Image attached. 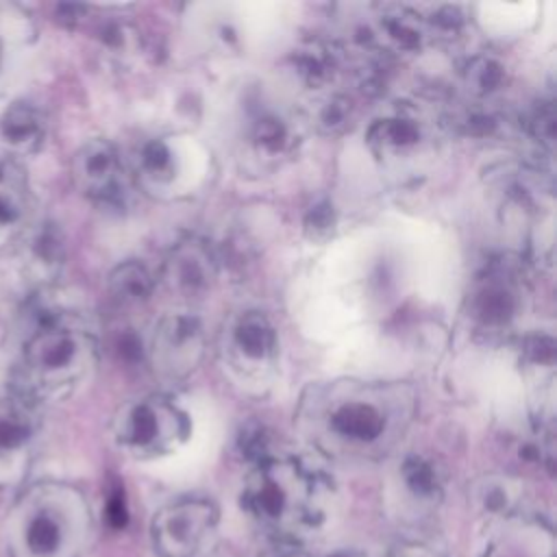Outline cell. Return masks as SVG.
Returning <instances> with one entry per match:
<instances>
[{"label":"cell","mask_w":557,"mask_h":557,"mask_svg":"<svg viewBox=\"0 0 557 557\" xmlns=\"http://www.w3.org/2000/svg\"><path fill=\"white\" fill-rule=\"evenodd\" d=\"M403 479L407 483V487L422 496V498H433L440 494V476L435 466L418 455H411L405 459L403 463Z\"/></svg>","instance_id":"obj_19"},{"label":"cell","mask_w":557,"mask_h":557,"mask_svg":"<svg viewBox=\"0 0 557 557\" xmlns=\"http://www.w3.org/2000/svg\"><path fill=\"white\" fill-rule=\"evenodd\" d=\"M152 287H154V281L150 272L137 261L120 263L109 274V292L122 305L144 302L152 294Z\"/></svg>","instance_id":"obj_14"},{"label":"cell","mask_w":557,"mask_h":557,"mask_svg":"<svg viewBox=\"0 0 557 557\" xmlns=\"http://www.w3.org/2000/svg\"><path fill=\"white\" fill-rule=\"evenodd\" d=\"M470 307H472L474 318L481 324L503 326L511 320V315L518 307V296L507 278H503L500 274H490L474 289Z\"/></svg>","instance_id":"obj_11"},{"label":"cell","mask_w":557,"mask_h":557,"mask_svg":"<svg viewBox=\"0 0 557 557\" xmlns=\"http://www.w3.org/2000/svg\"><path fill=\"white\" fill-rule=\"evenodd\" d=\"M244 509L265 529L276 533H298L315 524L318 479L296 461L263 459L248 476Z\"/></svg>","instance_id":"obj_2"},{"label":"cell","mask_w":557,"mask_h":557,"mask_svg":"<svg viewBox=\"0 0 557 557\" xmlns=\"http://www.w3.org/2000/svg\"><path fill=\"white\" fill-rule=\"evenodd\" d=\"M233 346L248 361H268L276 350V333L270 320L259 311L244 313L233 326Z\"/></svg>","instance_id":"obj_13"},{"label":"cell","mask_w":557,"mask_h":557,"mask_svg":"<svg viewBox=\"0 0 557 557\" xmlns=\"http://www.w3.org/2000/svg\"><path fill=\"white\" fill-rule=\"evenodd\" d=\"M218 522V509L205 498H183L152 520V544L161 557H194Z\"/></svg>","instance_id":"obj_4"},{"label":"cell","mask_w":557,"mask_h":557,"mask_svg":"<svg viewBox=\"0 0 557 557\" xmlns=\"http://www.w3.org/2000/svg\"><path fill=\"white\" fill-rule=\"evenodd\" d=\"M261 557H309V555L294 544H278L274 548H268Z\"/></svg>","instance_id":"obj_28"},{"label":"cell","mask_w":557,"mask_h":557,"mask_svg":"<svg viewBox=\"0 0 557 557\" xmlns=\"http://www.w3.org/2000/svg\"><path fill=\"white\" fill-rule=\"evenodd\" d=\"M72 178L81 194L100 207L126 205L128 178L117 150L107 139H91L74 154Z\"/></svg>","instance_id":"obj_5"},{"label":"cell","mask_w":557,"mask_h":557,"mask_svg":"<svg viewBox=\"0 0 557 557\" xmlns=\"http://www.w3.org/2000/svg\"><path fill=\"white\" fill-rule=\"evenodd\" d=\"M94 352L91 335L67 315L39 309L13 370L15 396L37 403L72 387L87 370Z\"/></svg>","instance_id":"obj_1"},{"label":"cell","mask_w":557,"mask_h":557,"mask_svg":"<svg viewBox=\"0 0 557 557\" xmlns=\"http://www.w3.org/2000/svg\"><path fill=\"white\" fill-rule=\"evenodd\" d=\"M139 172L152 181H168L174 172V157L163 139H148L137 154Z\"/></svg>","instance_id":"obj_18"},{"label":"cell","mask_w":557,"mask_h":557,"mask_svg":"<svg viewBox=\"0 0 557 557\" xmlns=\"http://www.w3.org/2000/svg\"><path fill=\"white\" fill-rule=\"evenodd\" d=\"M30 189L26 172L15 161H0V248L26 226Z\"/></svg>","instance_id":"obj_7"},{"label":"cell","mask_w":557,"mask_h":557,"mask_svg":"<svg viewBox=\"0 0 557 557\" xmlns=\"http://www.w3.org/2000/svg\"><path fill=\"white\" fill-rule=\"evenodd\" d=\"M202 339V326L194 315L187 313H172L161 320L157 335H154V350L163 352L168 357V363H178L185 357H191L196 350H200Z\"/></svg>","instance_id":"obj_12"},{"label":"cell","mask_w":557,"mask_h":557,"mask_svg":"<svg viewBox=\"0 0 557 557\" xmlns=\"http://www.w3.org/2000/svg\"><path fill=\"white\" fill-rule=\"evenodd\" d=\"M26 540H28V546L33 553L37 555H50L59 548L61 540H63V527H61V520L41 509L37 511L30 522H28V529H26Z\"/></svg>","instance_id":"obj_16"},{"label":"cell","mask_w":557,"mask_h":557,"mask_svg":"<svg viewBox=\"0 0 557 557\" xmlns=\"http://www.w3.org/2000/svg\"><path fill=\"white\" fill-rule=\"evenodd\" d=\"M189 433V422L172 403L144 398L124 407L117 418V440L135 455H161L172 450Z\"/></svg>","instance_id":"obj_3"},{"label":"cell","mask_w":557,"mask_h":557,"mask_svg":"<svg viewBox=\"0 0 557 557\" xmlns=\"http://www.w3.org/2000/svg\"><path fill=\"white\" fill-rule=\"evenodd\" d=\"M389 422L392 418L383 409L376 392L372 396H363L361 392H357L348 398H339L331 405V411L326 416L331 435L361 450L379 446L389 431Z\"/></svg>","instance_id":"obj_6"},{"label":"cell","mask_w":557,"mask_h":557,"mask_svg":"<svg viewBox=\"0 0 557 557\" xmlns=\"http://www.w3.org/2000/svg\"><path fill=\"white\" fill-rule=\"evenodd\" d=\"M529 128L540 141H546V144L553 141V137H555V115H553V104L550 102H544L535 109V113L531 115Z\"/></svg>","instance_id":"obj_24"},{"label":"cell","mask_w":557,"mask_h":557,"mask_svg":"<svg viewBox=\"0 0 557 557\" xmlns=\"http://www.w3.org/2000/svg\"><path fill=\"white\" fill-rule=\"evenodd\" d=\"M420 139V131L411 120L405 117H387L372 124L368 133V141L374 150H405Z\"/></svg>","instance_id":"obj_15"},{"label":"cell","mask_w":557,"mask_h":557,"mask_svg":"<svg viewBox=\"0 0 557 557\" xmlns=\"http://www.w3.org/2000/svg\"><path fill=\"white\" fill-rule=\"evenodd\" d=\"M305 224L309 231H313V235L326 233L333 226V207L329 202H320V205L311 207Z\"/></svg>","instance_id":"obj_25"},{"label":"cell","mask_w":557,"mask_h":557,"mask_svg":"<svg viewBox=\"0 0 557 557\" xmlns=\"http://www.w3.org/2000/svg\"><path fill=\"white\" fill-rule=\"evenodd\" d=\"M296 72L311 85L324 83L331 76L333 70V54L326 48L309 46L294 54Z\"/></svg>","instance_id":"obj_20"},{"label":"cell","mask_w":557,"mask_h":557,"mask_svg":"<svg viewBox=\"0 0 557 557\" xmlns=\"http://www.w3.org/2000/svg\"><path fill=\"white\" fill-rule=\"evenodd\" d=\"M35 405L13 396L0 398V459H11L26 450L37 431Z\"/></svg>","instance_id":"obj_9"},{"label":"cell","mask_w":557,"mask_h":557,"mask_svg":"<svg viewBox=\"0 0 557 557\" xmlns=\"http://www.w3.org/2000/svg\"><path fill=\"white\" fill-rule=\"evenodd\" d=\"M522 355L527 357V361L535 363V366H544V363H553L555 359V342L550 335H529L522 342Z\"/></svg>","instance_id":"obj_23"},{"label":"cell","mask_w":557,"mask_h":557,"mask_svg":"<svg viewBox=\"0 0 557 557\" xmlns=\"http://www.w3.org/2000/svg\"><path fill=\"white\" fill-rule=\"evenodd\" d=\"M2 52H4V46H2V37H0V61H2Z\"/></svg>","instance_id":"obj_29"},{"label":"cell","mask_w":557,"mask_h":557,"mask_svg":"<svg viewBox=\"0 0 557 557\" xmlns=\"http://www.w3.org/2000/svg\"><path fill=\"white\" fill-rule=\"evenodd\" d=\"M350 117V102L342 96H335L331 98L322 109H320V115H318V122L324 131L329 133H335V131H342L346 126Z\"/></svg>","instance_id":"obj_22"},{"label":"cell","mask_w":557,"mask_h":557,"mask_svg":"<svg viewBox=\"0 0 557 557\" xmlns=\"http://www.w3.org/2000/svg\"><path fill=\"white\" fill-rule=\"evenodd\" d=\"M463 78H466V85L479 94V96H485V94H492L496 91L503 81H505V67L492 59V57H474L466 70H463Z\"/></svg>","instance_id":"obj_17"},{"label":"cell","mask_w":557,"mask_h":557,"mask_svg":"<svg viewBox=\"0 0 557 557\" xmlns=\"http://www.w3.org/2000/svg\"><path fill=\"white\" fill-rule=\"evenodd\" d=\"M215 270L209 248L200 242H185L174 248L168 261V278L183 292H198L207 287Z\"/></svg>","instance_id":"obj_10"},{"label":"cell","mask_w":557,"mask_h":557,"mask_svg":"<svg viewBox=\"0 0 557 557\" xmlns=\"http://www.w3.org/2000/svg\"><path fill=\"white\" fill-rule=\"evenodd\" d=\"M387 557H437V553H433L431 548L420 546V544H405V546L394 548Z\"/></svg>","instance_id":"obj_27"},{"label":"cell","mask_w":557,"mask_h":557,"mask_svg":"<svg viewBox=\"0 0 557 557\" xmlns=\"http://www.w3.org/2000/svg\"><path fill=\"white\" fill-rule=\"evenodd\" d=\"M126 518H128V513H126V500H124V494L117 490V492H113V494L109 496V500H107V520H109V524H111L113 529H120V527L126 524Z\"/></svg>","instance_id":"obj_26"},{"label":"cell","mask_w":557,"mask_h":557,"mask_svg":"<svg viewBox=\"0 0 557 557\" xmlns=\"http://www.w3.org/2000/svg\"><path fill=\"white\" fill-rule=\"evenodd\" d=\"M252 141L257 144V148H261L270 154H276L287 148L289 131L278 117L261 115L252 126Z\"/></svg>","instance_id":"obj_21"},{"label":"cell","mask_w":557,"mask_h":557,"mask_svg":"<svg viewBox=\"0 0 557 557\" xmlns=\"http://www.w3.org/2000/svg\"><path fill=\"white\" fill-rule=\"evenodd\" d=\"M0 137L9 150L17 154H33L44 144L46 120L33 104L13 102L0 117Z\"/></svg>","instance_id":"obj_8"}]
</instances>
